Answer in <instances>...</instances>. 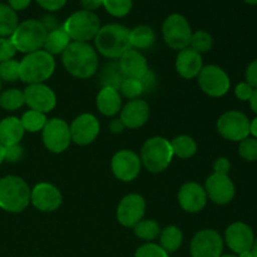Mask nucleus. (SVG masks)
<instances>
[{
  "label": "nucleus",
  "instance_id": "1",
  "mask_svg": "<svg viewBox=\"0 0 257 257\" xmlns=\"http://www.w3.org/2000/svg\"><path fill=\"white\" fill-rule=\"evenodd\" d=\"M65 70L79 79L92 78L98 72V53L89 43L72 42L62 54Z\"/></svg>",
  "mask_w": 257,
  "mask_h": 257
},
{
  "label": "nucleus",
  "instance_id": "2",
  "mask_svg": "<svg viewBox=\"0 0 257 257\" xmlns=\"http://www.w3.org/2000/svg\"><path fill=\"white\" fill-rule=\"evenodd\" d=\"M94 45L95 50L103 57L119 59L128 49H131L130 29L115 23L103 25L95 35Z\"/></svg>",
  "mask_w": 257,
  "mask_h": 257
},
{
  "label": "nucleus",
  "instance_id": "3",
  "mask_svg": "<svg viewBox=\"0 0 257 257\" xmlns=\"http://www.w3.org/2000/svg\"><path fill=\"white\" fill-rule=\"evenodd\" d=\"M55 70V59L44 49L29 53L19 62V79L29 84H39L49 79Z\"/></svg>",
  "mask_w": 257,
  "mask_h": 257
},
{
  "label": "nucleus",
  "instance_id": "4",
  "mask_svg": "<svg viewBox=\"0 0 257 257\" xmlns=\"http://www.w3.org/2000/svg\"><path fill=\"white\" fill-rule=\"evenodd\" d=\"M30 187L18 176L0 178V208L10 213L23 212L30 203Z\"/></svg>",
  "mask_w": 257,
  "mask_h": 257
},
{
  "label": "nucleus",
  "instance_id": "5",
  "mask_svg": "<svg viewBox=\"0 0 257 257\" xmlns=\"http://www.w3.org/2000/svg\"><path fill=\"white\" fill-rule=\"evenodd\" d=\"M141 163L151 173H161L167 170L173 158L171 142L165 137H151L141 148Z\"/></svg>",
  "mask_w": 257,
  "mask_h": 257
},
{
  "label": "nucleus",
  "instance_id": "6",
  "mask_svg": "<svg viewBox=\"0 0 257 257\" xmlns=\"http://www.w3.org/2000/svg\"><path fill=\"white\" fill-rule=\"evenodd\" d=\"M47 35V29L40 20L28 19L19 23L15 32L10 37V40L14 44L17 52L29 54L43 49Z\"/></svg>",
  "mask_w": 257,
  "mask_h": 257
},
{
  "label": "nucleus",
  "instance_id": "7",
  "mask_svg": "<svg viewBox=\"0 0 257 257\" xmlns=\"http://www.w3.org/2000/svg\"><path fill=\"white\" fill-rule=\"evenodd\" d=\"M62 27L72 42L89 43L94 40L102 25L95 13L82 9L69 15Z\"/></svg>",
  "mask_w": 257,
  "mask_h": 257
},
{
  "label": "nucleus",
  "instance_id": "8",
  "mask_svg": "<svg viewBox=\"0 0 257 257\" xmlns=\"http://www.w3.org/2000/svg\"><path fill=\"white\" fill-rule=\"evenodd\" d=\"M192 33L188 20L177 13L168 15L162 24V37L166 45L178 52L190 47Z\"/></svg>",
  "mask_w": 257,
  "mask_h": 257
},
{
  "label": "nucleus",
  "instance_id": "9",
  "mask_svg": "<svg viewBox=\"0 0 257 257\" xmlns=\"http://www.w3.org/2000/svg\"><path fill=\"white\" fill-rule=\"evenodd\" d=\"M217 132L223 140L241 142L250 137V119L240 110H228L217 119Z\"/></svg>",
  "mask_w": 257,
  "mask_h": 257
},
{
  "label": "nucleus",
  "instance_id": "10",
  "mask_svg": "<svg viewBox=\"0 0 257 257\" xmlns=\"http://www.w3.org/2000/svg\"><path fill=\"white\" fill-rule=\"evenodd\" d=\"M201 90L208 97L221 98L230 90L231 80L225 69L215 64L205 65L197 75Z\"/></svg>",
  "mask_w": 257,
  "mask_h": 257
},
{
  "label": "nucleus",
  "instance_id": "11",
  "mask_svg": "<svg viewBox=\"0 0 257 257\" xmlns=\"http://www.w3.org/2000/svg\"><path fill=\"white\" fill-rule=\"evenodd\" d=\"M45 148L52 153H63L72 143L69 124L62 118H50L42 131Z\"/></svg>",
  "mask_w": 257,
  "mask_h": 257
},
{
  "label": "nucleus",
  "instance_id": "12",
  "mask_svg": "<svg viewBox=\"0 0 257 257\" xmlns=\"http://www.w3.org/2000/svg\"><path fill=\"white\" fill-rule=\"evenodd\" d=\"M223 251V238L212 228L196 233L190 243L191 257H220Z\"/></svg>",
  "mask_w": 257,
  "mask_h": 257
},
{
  "label": "nucleus",
  "instance_id": "13",
  "mask_svg": "<svg viewBox=\"0 0 257 257\" xmlns=\"http://www.w3.org/2000/svg\"><path fill=\"white\" fill-rule=\"evenodd\" d=\"M110 168L117 180L122 182H132L140 176L142 163L140 156L131 150H120L114 153Z\"/></svg>",
  "mask_w": 257,
  "mask_h": 257
},
{
  "label": "nucleus",
  "instance_id": "14",
  "mask_svg": "<svg viewBox=\"0 0 257 257\" xmlns=\"http://www.w3.org/2000/svg\"><path fill=\"white\" fill-rule=\"evenodd\" d=\"M203 188H205L208 200L212 201L216 205H228L232 202L236 195L235 183L228 175L212 173L207 177Z\"/></svg>",
  "mask_w": 257,
  "mask_h": 257
},
{
  "label": "nucleus",
  "instance_id": "15",
  "mask_svg": "<svg viewBox=\"0 0 257 257\" xmlns=\"http://www.w3.org/2000/svg\"><path fill=\"white\" fill-rule=\"evenodd\" d=\"M146 213V200L138 193L124 196L118 203L117 220L122 226L133 228L143 220Z\"/></svg>",
  "mask_w": 257,
  "mask_h": 257
},
{
  "label": "nucleus",
  "instance_id": "16",
  "mask_svg": "<svg viewBox=\"0 0 257 257\" xmlns=\"http://www.w3.org/2000/svg\"><path fill=\"white\" fill-rule=\"evenodd\" d=\"M72 142L78 146H88L97 140L100 132V123L90 113H83L75 117L69 124Z\"/></svg>",
  "mask_w": 257,
  "mask_h": 257
},
{
  "label": "nucleus",
  "instance_id": "17",
  "mask_svg": "<svg viewBox=\"0 0 257 257\" xmlns=\"http://www.w3.org/2000/svg\"><path fill=\"white\" fill-rule=\"evenodd\" d=\"M25 104L33 110H37L40 113L52 112L57 105V95L54 90L48 87L44 83L39 84H29L24 90Z\"/></svg>",
  "mask_w": 257,
  "mask_h": 257
},
{
  "label": "nucleus",
  "instance_id": "18",
  "mask_svg": "<svg viewBox=\"0 0 257 257\" xmlns=\"http://www.w3.org/2000/svg\"><path fill=\"white\" fill-rule=\"evenodd\" d=\"M63 196L57 186L40 182L30 191V203L42 212H54L62 206Z\"/></svg>",
  "mask_w": 257,
  "mask_h": 257
},
{
  "label": "nucleus",
  "instance_id": "19",
  "mask_svg": "<svg viewBox=\"0 0 257 257\" xmlns=\"http://www.w3.org/2000/svg\"><path fill=\"white\" fill-rule=\"evenodd\" d=\"M227 247L233 253L238 255L245 251L252 250L255 242V233L253 230L245 222H233L226 228L225 240Z\"/></svg>",
  "mask_w": 257,
  "mask_h": 257
},
{
  "label": "nucleus",
  "instance_id": "20",
  "mask_svg": "<svg viewBox=\"0 0 257 257\" xmlns=\"http://www.w3.org/2000/svg\"><path fill=\"white\" fill-rule=\"evenodd\" d=\"M207 200L205 188L197 182L185 183L178 191V203L188 213L201 212L206 207Z\"/></svg>",
  "mask_w": 257,
  "mask_h": 257
},
{
  "label": "nucleus",
  "instance_id": "21",
  "mask_svg": "<svg viewBox=\"0 0 257 257\" xmlns=\"http://www.w3.org/2000/svg\"><path fill=\"white\" fill-rule=\"evenodd\" d=\"M150 118V105L145 99H132L122 107L119 119L128 130H138L147 123Z\"/></svg>",
  "mask_w": 257,
  "mask_h": 257
},
{
  "label": "nucleus",
  "instance_id": "22",
  "mask_svg": "<svg viewBox=\"0 0 257 257\" xmlns=\"http://www.w3.org/2000/svg\"><path fill=\"white\" fill-rule=\"evenodd\" d=\"M202 68V55L200 53L190 47L178 52L177 58H176V70L183 79L197 78Z\"/></svg>",
  "mask_w": 257,
  "mask_h": 257
},
{
  "label": "nucleus",
  "instance_id": "23",
  "mask_svg": "<svg viewBox=\"0 0 257 257\" xmlns=\"http://www.w3.org/2000/svg\"><path fill=\"white\" fill-rule=\"evenodd\" d=\"M120 70H122L123 75L125 78H135V79H140L145 75L147 72L148 68L147 59L142 52H138L136 49H128L122 57L118 60Z\"/></svg>",
  "mask_w": 257,
  "mask_h": 257
},
{
  "label": "nucleus",
  "instance_id": "24",
  "mask_svg": "<svg viewBox=\"0 0 257 257\" xmlns=\"http://www.w3.org/2000/svg\"><path fill=\"white\" fill-rule=\"evenodd\" d=\"M97 108L104 117H115L122 109V95L119 90L102 87L97 95Z\"/></svg>",
  "mask_w": 257,
  "mask_h": 257
},
{
  "label": "nucleus",
  "instance_id": "25",
  "mask_svg": "<svg viewBox=\"0 0 257 257\" xmlns=\"http://www.w3.org/2000/svg\"><path fill=\"white\" fill-rule=\"evenodd\" d=\"M24 135L25 131L20 118L7 117L0 120V143L4 147L20 143Z\"/></svg>",
  "mask_w": 257,
  "mask_h": 257
},
{
  "label": "nucleus",
  "instance_id": "26",
  "mask_svg": "<svg viewBox=\"0 0 257 257\" xmlns=\"http://www.w3.org/2000/svg\"><path fill=\"white\" fill-rule=\"evenodd\" d=\"M156 33L148 25H137L130 29V44L132 49L142 52L148 50L155 45Z\"/></svg>",
  "mask_w": 257,
  "mask_h": 257
},
{
  "label": "nucleus",
  "instance_id": "27",
  "mask_svg": "<svg viewBox=\"0 0 257 257\" xmlns=\"http://www.w3.org/2000/svg\"><path fill=\"white\" fill-rule=\"evenodd\" d=\"M70 43H72V39L69 38V35L65 33L63 27H59L48 33L43 49L49 53L50 55H53V57L54 55H62Z\"/></svg>",
  "mask_w": 257,
  "mask_h": 257
},
{
  "label": "nucleus",
  "instance_id": "28",
  "mask_svg": "<svg viewBox=\"0 0 257 257\" xmlns=\"http://www.w3.org/2000/svg\"><path fill=\"white\" fill-rule=\"evenodd\" d=\"M183 233L177 226H167L160 233V246L167 253H173L182 246Z\"/></svg>",
  "mask_w": 257,
  "mask_h": 257
},
{
  "label": "nucleus",
  "instance_id": "29",
  "mask_svg": "<svg viewBox=\"0 0 257 257\" xmlns=\"http://www.w3.org/2000/svg\"><path fill=\"white\" fill-rule=\"evenodd\" d=\"M171 142L173 156L181 158V160H188L192 158L197 153V143L191 136L181 135L173 138Z\"/></svg>",
  "mask_w": 257,
  "mask_h": 257
},
{
  "label": "nucleus",
  "instance_id": "30",
  "mask_svg": "<svg viewBox=\"0 0 257 257\" xmlns=\"http://www.w3.org/2000/svg\"><path fill=\"white\" fill-rule=\"evenodd\" d=\"M19 25L17 12L8 4L0 3V38H10Z\"/></svg>",
  "mask_w": 257,
  "mask_h": 257
},
{
  "label": "nucleus",
  "instance_id": "31",
  "mask_svg": "<svg viewBox=\"0 0 257 257\" xmlns=\"http://www.w3.org/2000/svg\"><path fill=\"white\" fill-rule=\"evenodd\" d=\"M99 79L100 84L103 87H110L118 90L123 80L125 79V77L123 75L122 70H120L119 64L115 62H110L102 69L99 74Z\"/></svg>",
  "mask_w": 257,
  "mask_h": 257
},
{
  "label": "nucleus",
  "instance_id": "32",
  "mask_svg": "<svg viewBox=\"0 0 257 257\" xmlns=\"http://www.w3.org/2000/svg\"><path fill=\"white\" fill-rule=\"evenodd\" d=\"M133 232L137 236L138 238L143 241H147V242H152L156 238L160 237L161 233V227L160 223L155 220H145L137 223V225L133 227Z\"/></svg>",
  "mask_w": 257,
  "mask_h": 257
},
{
  "label": "nucleus",
  "instance_id": "33",
  "mask_svg": "<svg viewBox=\"0 0 257 257\" xmlns=\"http://www.w3.org/2000/svg\"><path fill=\"white\" fill-rule=\"evenodd\" d=\"M25 104L24 93L17 88H10L0 93V107L5 110H18Z\"/></svg>",
  "mask_w": 257,
  "mask_h": 257
},
{
  "label": "nucleus",
  "instance_id": "34",
  "mask_svg": "<svg viewBox=\"0 0 257 257\" xmlns=\"http://www.w3.org/2000/svg\"><path fill=\"white\" fill-rule=\"evenodd\" d=\"M20 122H22L23 128H24L25 132L37 133V132H40V131H43L44 125L47 124L48 119H47V114H44V113L29 109L22 115Z\"/></svg>",
  "mask_w": 257,
  "mask_h": 257
},
{
  "label": "nucleus",
  "instance_id": "35",
  "mask_svg": "<svg viewBox=\"0 0 257 257\" xmlns=\"http://www.w3.org/2000/svg\"><path fill=\"white\" fill-rule=\"evenodd\" d=\"M212 45L213 38L208 32H206V30H197V32L192 33L190 48H192L193 50L202 54V53L210 52Z\"/></svg>",
  "mask_w": 257,
  "mask_h": 257
},
{
  "label": "nucleus",
  "instance_id": "36",
  "mask_svg": "<svg viewBox=\"0 0 257 257\" xmlns=\"http://www.w3.org/2000/svg\"><path fill=\"white\" fill-rule=\"evenodd\" d=\"M103 7L112 17L123 18L132 10L133 0H104Z\"/></svg>",
  "mask_w": 257,
  "mask_h": 257
},
{
  "label": "nucleus",
  "instance_id": "37",
  "mask_svg": "<svg viewBox=\"0 0 257 257\" xmlns=\"http://www.w3.org/2000/svg\"><path fill=\"white\" fill-rule=\"evenodd\" d=\"M119 93L123 97L128 98V99H137L141 95L145 94V89L141 83L140 79H135V78H125L122 82L119 87Z\"/></svg>",
  "mask_w": 257,
  "mask_h": 257
},
{
  "label": "nucleus",
  "instance_id": "38",
  "mask_svg": "<svg viewBox=\"0 0 257 257\" xmlns=\"http://www.w3.org/2000/svg\"><path fill=\"white\" fill-rule=\"evenodd\" d=\"M19 79V62L15 59L0 63V80L12 83Z\"/></svg>",
  "mask_w": 257,
  "mask_h": 257
},
{
  "label": "nucleus",
  "instance_id": "39",
  "mask_svg": "<svg viewBox=\"0 0 257 257\" xmlns=\"http://www.w3.org/2000/svg\"><path fill=\"white\" fill-rule=\"evenodd\" d=\"M238 155L242 160L247 162L257 161V140L253 137H247L241 141L238 145Z\"/></svg>",
  "mask_w": 257,
  "mask_h": 257
},
{
  "label": "nucleus",
  "instance_id": "40",
  "mask_svg": "<svg viewBox=\"0 0 257 257\" xmlns=\"http://www.w3.org/2000/svg\"><path fill=\"white\" fill-rule=\"evenodd\" d=\"M135 257H170V253L166 252L158 243L147 242L136 250Z\"/></svg>",
  "mask_w": 257,
  "mask_h": 257
},
{
  "label": "nucleus",
  "instance_id": "41",
  "mask_svg": "<svg viewBox=\"0 0 257 257\" xmlns=\"http://www.w3.org/2000/svg\"><path fill=\"white\" fill-rule=\"evenodd\" d=\"M17 49L10 38H0V63L13 59Z\"/></svg>",
  "mask_w": 257,
  "mask_h": 257
},
{
  "label": "nucleus",
  "instance_id": "42",
  "mask_svg": "<svg viewBox=\"0 0 257 257\" xmlns=\"http://www.w3.org/2000/svg\"><path fill=\"white\" fill-rule=\"evenodd\" d=\"M24 157V147L20 143L5 147V161L9 163L19 162Z\"/></svg>",
  "mask_w": 257,
  "mask_h": 257
},
{
  "label": "nucleus",
  "instance_id": "43",
  "mask_svg": "<svg viewBox=\"0 0 257 257\" xmlns=\"http://www.w3.org/2000/svg\"><path fill=\"white\" fill-rule=\"evenodd\" d=\"M253 93V88L246 82L238 83L235 87V95L242 102H248Z\"/></svg>",
  "mask_w": 257,
  "mask_h": 257
},
{
  "label": "nucleus",
  "instance_id": "44",
  "mask_svg": "<svg viewBox=\"0 0 257 257\" xmlns=\"http://www.w3.org/2000/svg\"><path fill=\"white\" fill-rule=\"evenodd\" d=\"M38 3L40 8H43L47 12H58L62 8H64V5L67 4L68 0H35Z\"/></svg>",
  "mask_w": 257,
  "mask_h": 257
},
{
  "label": "nucleus",
  "instance_id": "45",
  "mask_svg": "<svg viewBox=\"0 0 257 257\" xmlns=\"http://www.w3.org/2000/svg\"><path fill=\"white\" fill-rule=\"evenodd\" d=\"M140 80L141 83H142L145 93L152 92L156 88V85H157V77H156V74L151 69H148L147 72L145 73V75H143L142 78H140Z\"/></svg>",
  "mask_w": 257,
  "mask_h": 257
},
{
  "label": "nucleus",
  "instance_id": "46",
  "mask_svg": "<svg viewBox=\"0 0 257 257\" xmlns=\"http://www.w3.org/2000/svg\"><path fill=\"white\" fill-rule=\"evenodd\" d=\"M245 79L247 84H250L253 89L257 88V59L252 60L246 68Z\"/></svg>",
  "mask_w": 257,
  "mask_h": 257
},
{
  "label": "nucleus",
  "instance_id": "47",
  "mask_svg": "<svg viewBox=\"0 0 257 257\" xmlns=\"http://www.w3.org/2000/svg\"><path fill=\"white\" fill-rule=\"evenodd\" d=\"M231 171V162L226 157H218L213 165V173L218 175H228Z\"/></svg>",
  "mask_w": 257,
  "mask_h": 257
},
{
  "label": "nucleus",
  "instance_id": "48",
  "mask_svg": "<svg viewBox=\"0 0 257 257\" xmlns=\"http://www.w3.org/2000/svg\"><path fill=\"white\" fill-rule=\"evenodd\" d=\"M42 22V24L44 25V28L47 29V32H52V30L57 29V28H59V24H58V20L55 19V17H53V15L48 14L45 15V17H43V19L40 20Z\"/></svg>",
  "mask_w": 257,
  "mask_h": 257
},
{
  "label": "nucleus",
  "instance_id": "49",
  "mask_svg": "<svg viewBox=\"0 0 257 257\" xmlns=\"http://www.w3.org/2000/svg\"><path fill=\"white\" fill-rule=\"evenodd\" d=\"M103 2H104V0H80V4H82L84 10L94 13L95 10L103 7Z\"/></svg>",
  "mask_w": 257,
  "mask_h": 257
},
{
  "label": "nucleus",
  "instance_id": "50",
  "mask_svg": "<svg viewBox=\"0 0 257 257\" xmlns=\"http://www.w3.org/2000/svg\"><path fill=\"white\" fill-rule=\"evenodd\" d=\"M8 3H9L8 5H9L14 12H20V10L27 9L30 5V3H32V0H8Z\"/></svg>",
  "mask_w": 257,
  "mask_h": 257
},
{
  "label": "nucleus",
  "instance_id": "51",
  "mask_svg": "<svg viewBox=\"0 0 257 257\" xmlns=\"http://www.w3.org/2000/svg\"><path fill=\"white\" fill-rule=\"evenodd\" d=\"M109 130H110V132L114 133V135H118V133H122L123 131L125 130V127L119 118H114V119L110 120Z\"/></svg>",
  "mask_w": 257,
  "mask_h": 257
},
{
  "label": "nucleus",
  "instance_id": "52",
  "mask_svg": "<svg viewBox=\"0 0 257 257\" xmlns=\"http://www.w3.org/2000/svg\"><path fill=\"white\" fill-rule=\"evenodd\" d=\"M248 102H250V107H251V109H252V112H255L257 114V88L256 89H253V93H252V95H251V98Z\"/></svg>",
  "mask_w": 257,
  "mask_h": 257
},
{
  "label": "nucleus",
  "instance_id": "53",
  "mask_svg": "<svg viewBox=\"0 0 257 257\" xmlns=\"http://www.w3.org/2000/svg\"><path fill=\"white\" fill-rule=\"evenodd\" d=\"M250 135L257 140V117L250 120Z\"/></svg>",
  "mask_w": 257,
  "mask_h": 257
},
{
  "label": "nucleus",
  "instance_id": "54",
  "mask_svg": "<svg viewBox=\"0 0 257 257\" xmlns=\"http://www.w3.org/2000/svg\"><path fill=\"white\" fill-rule=\"evenodd\" d=\"M5 161V147L0 143V165Z\"/></svg>",
  "mask_w": 257,
  "mask_h": 257
},
{
  "label": "nucleus",
  "instance_id": "55",
  "mask_svg": "<svg viewBox=\"0 0 257 257\" xmlns=\"http://www.w3.org/2000/svg\"><path fill=\"white\" fill-rule=\"evenodd\" d=\"M237 257H255V256H253L252 251L250 250V251H245V252H241V253H238Z\"/></svg>",
  "mask_w": 257,
  "mask_h": 257
},
{
  "label": "nucleus",
  "instance_id": "56",
  "mask_svg": "<svg viewBox=\"0 0 257 257\" xmlns=\"http://www.w3.org/2000/svg\"><path fill=\"white\" fill-rule=\"evenodd\" d=\"M252 253H253V256L255 257H257V237H255V242H253V246H252Z\"/></svg>",
  "mask_w": 257,
  "mask_h": 257
},
{
  "label": "nucleus",
  "instance_id": "57",
  "mask_svg": "<svg viewBox=\"0 0 257 257\" xmlns=\"http://www.w3.org/2000/svg\"><path fill=\"white\" fill-rule=\"evenodd\" d=\"M243 2L250 5H257V0H243Z\"/></svg>",
  "mask_w": 257,
  "mask_h": 257
},
{
  "label": "nucleus",
  "instance_id": "58",
  "mask_svg": "<svg viewBox=\"0 0 257 257\" xmlns=\"http://www.w3.org/2000/svg\"><path fill=\"white\" fill-rule=\"evenodd\" d=\"M220 257H237L236 255H221Z\"/></svg>",
  "mask_w": 257,
  "mask_h": 257
},
{
  "label": "nucleus",
  "instance_id": "59",
  "mask_svg": "<svg viewBox=\"0 0 257 257\" xmlns=\"http://www.w3.org/2000/svg\"><path fill=\"white\" fill-rule=\"evenodd\" d=\"M0 93H2V80H0Z\"/></svg>",
  "mask_w": 257,
  "mask_h": 257
}]
</instances>
